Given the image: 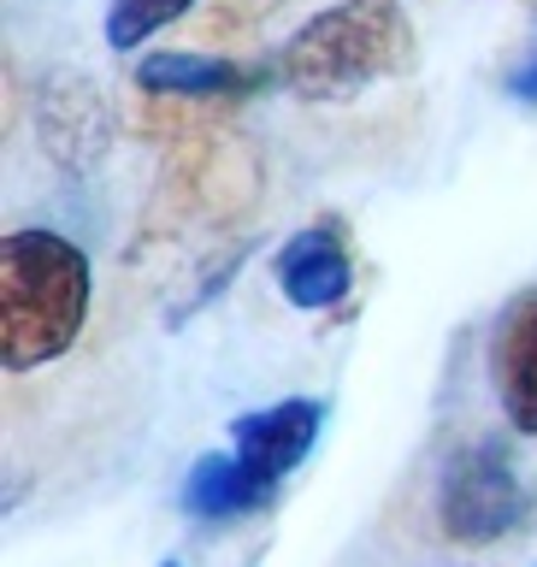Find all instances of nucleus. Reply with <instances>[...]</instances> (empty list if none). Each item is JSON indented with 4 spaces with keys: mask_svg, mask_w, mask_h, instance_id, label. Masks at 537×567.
Here are the masks:
<instances>
[{
    "mask_svg": "<svg viewBox=\"0 0 537 567\" xmlns=\"http://www.w3.org/2000/svg\"><path fill=\"white\" fill-rule=\"evenodd\" d=\"M526 514H531V491H526L520 467H514L508 443L478 437V443L450 455V467L437 478L443 538L478 549V544H496V538H508V532H520Z\"/></svg>",
    "mask_w": 537,
    "mask_h": 567,
    "instance_id": "3",
    "label": "nucleus"
},
{
    "mask_svg": "<svg viewBox=\"0 0 537 567\" xmlns=\"http://www.w3.org/2000/svg\"><path fill=\"white\" fill-rule=\"evenodd\" d=\"M266 496L272 491H260L237 455H202L184 478V508L195 520H237V514H255Z\"/></svg>",
    "mask_w": 537,
    "mask_h": 567,
    "instance_id": "8",
    "label": "nucleus"
},
{
    "mask_svg": "<svg viewBox=\"0 0 537 567\" xmlns=\"http://www.w3.org/2000/svg\"><path fill=\"white\" fill-rule=\"evenodd\" d=\"M272 272H278L283 301H290V308H301V313H331V308H343L349 290H354L349 243H343V230H337L331 219L296 230V237L278 248Z\"/></svg>",
    "mask_w": 537,
    "mask_h": 567,
    "instance_id": "5",
    "label": "nucleus"
},
{
    "mask_svg": "<svg viewBox=\"0 0 537 567\" xmlns=\"http://www.w3.org/2000/svg\"><path fill=\"white\" fill-rule=\"evenodd\" d=\"M195 7V0H113L106 7V48H118V53H131L142 48L154 30H166L172 18H184Z\"/></svg>",
    "mask_w": 537,
    "mask_h": 567,
    "instance_id": "9",
    "label": "nucleus"
},
{
    "mask_svg": "<svg viewBox=\"0 0 537 567\" xmlns=\"http://www.w3.org/2000/svg\"><path fill=\"white\" fill-rule=\"evenodd\" d=\"M490 372H496V396H503L508 425L537 432V290H526L503 313V326L490 337Z\"/></svg>",
    "mask_w": 537,
    "mask_h": 567,
    "instance_id": "7",
    "label": "nucleus"
},
{
    "mask_svg": "<svg viewBox=\"0 0 537 567\" xmlns=\"http://www.w3.org/2000/svg\"><path fill=\"white\" fill-rule=\"evenodd\" d=\"M278 78V65H242V60H219V53H148L136 65V83L148 95H177V101H242L260 95Z\"/></svg>",
    "mask_w": 537,
    "mask_h": 567,
    "instance_id": "6",
    "label": "nucleus"
},
{
    "mask_svg": "<svg viewBox=\"0 0 537 567\" xmlns=\"http://www.w3.org/2000/svg\"><path fill=\"white\" fill-rule=\"evenodd\" d=\"M166 567H177V561H166Z\"/></svg>",
    "mask_w": 537,
    "mask_h": 567,
    "instance_id": "11",
    "label": "nucleus"
},
{
    "mask_svg": "<svg viewBox=\"0 0 537 567\" xmlns=\"http://www.w3.org/2000/svg\"><path fill=\"white\" fill-rule=\"evenodd\" d=\"M89 255L60 230H12L0 243V361L7 372L48 367L89 319Z\"/></svg>",
    "mask_w": 537,
    "mask_h": 567,
    "instance_id": "1",
    "label": "nucleus"
},
{
    "mask_svg": "<svg viewBox=\"0 0 537 567\" xmlns=\"http://www.w3.org/2000/svg\"><path fill=\"white\" fill-rule=\"evenodd\" d=\"M319 432H326V402L313 396H283L260 414H242L230 425V455L242 461V473L255 478L260 491H278L301 461L313 455Z\"/></svg>",
    "mask_w": 537,
    "mask_h": 567,
    "instance_id": "4",
    "label": "nucleus"
},
{
    "mask_svg": "<svg viewBox=\"0 0 537 567\" xmlns=\"http://www.w3.org/2000/svg\"><path fill=\"white\" fill-rule=\"evenodd\" d=\"M508 95L520 101V106H537V48H531L526 60L508 71Z\"/></svg>",
    "mask_w": 537,
    "mask_h": 567,
    "instance_id": "10",
    "label": "nucleus"
},
{
    "mask_svg": "<svg viewBox=\"0 0 537 567\" xmlns=\"http://www.w3.org/2000/svg\"><path fill=\"white\" fill-rule=\"evenodd\" d=\"M414 65V24L396 0H337L278 48V83L301 101H354Z\"/></svg>",
    "mask_w": 537,
    "mask_h": 567,
    "instance_id": "2",
    "label": "nucleus"
}]
</instances>
